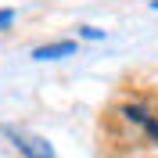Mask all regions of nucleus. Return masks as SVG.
<instances>
[{"mask_svg": "<svg viewBox=\"0 0 158 158\" xmlns=\"http://www.w3.org/2000/svg\"><path fill=\"white\" fill-rule=\"evenodd\" d=\"M4 133L15 140V148H18L25 158H54V148H50V140L36 137V133H25V129H15V126H7Z\"/></svg>", "mask_w": 158, "mask_h": 158, "instance_id": "f257e3e1", "label": "nucleus"}, {"mask_svg": "<svg viewBox=\"0 0 158 158\" xmlns=\"http://www.w3.org/2000/svg\"><path fill=\"white\" fill-rule=\"evenodd\" d=\"M72 50H76V43H72V40H61V43H47V47H40L32 58H36V61H54V58L72 54Z\"/></svg>", "mask_w": 158, "mask_h": 158, "instance_id": "f03ea898", "label": "nucleus"}, {"mask_svg": "<svg viewBox=\"0 0 158 158\" xmlns=\"http://www.w3.org/2000/svg\"><path fill=\"white\" fill-rule=\"evenodd\" d=\"M11 22H15V11H11V7L0 11V25H11Z\"/></svg>", "mask_w": 158, "mask_h": 158, "instance_id": "7ed1b4c3", "label": "nucleus"}, {"mask_svg": "<svg viewBox=\"0 0 158 158\" xmlns=\"http://www.w3.org/2000/svg\"><path fill=\"white\" fill-rule=\"evenodd\" d=\"M83 36H86V40H101V29H90V25H83Z\"/></svg>", "mask_w": 158, "mask_h": 158, "instance_id": "20e7f679", "label": "nucleus"}]
</instances>
